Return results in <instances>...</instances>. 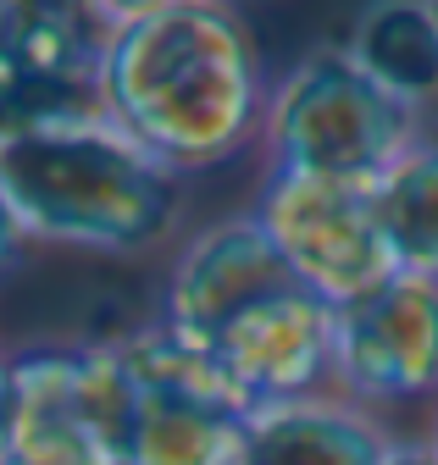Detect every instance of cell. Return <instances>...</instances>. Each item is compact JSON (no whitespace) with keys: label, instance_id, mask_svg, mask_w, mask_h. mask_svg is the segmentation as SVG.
I'll list each match as a JSON object with an SVG mask.
<instances>
[{"label":"cell","instance_id":"6da1fadb","mask_svg":"<svg viewBox=\"0 0 438 465\" xmlns=\"http://www.w3.org/2000/svg\"><path fill=\"white\" fill-rule=\"evenodd\" d=\"M261 50L223 0H150L105 12L100 116L161 166L239 155L261 128Z\"/></svg>","mask_w":438,"mask_h":465},{"label":"cell","instance_id":"7a4b0ae2","mask_svg":"<svg viewBox=\"0 0 438 465\" xmlns=\"http://www.w3.org/2000/svg\"><path fill=\"white\" fill-rule=\"evenodd\" d=\"M0 194L28 239L139 255L173 232L178 172L95 116L78 128L0 139Z\"/></svg>","mask_w":438,"mask_h":465},{"label":"cell","instance_id":"3957f363","mask_svg":"<svg viewBox=\"0 0 438 465\" xmlns=\"http://www.w3.org/2000/svg\"><path fill=\"white\" fill-rule=\"evenodd\" d=\"M266 139L284 178L377 189L416 144V111L372 84L344 50H316L272 94Z\"/></svg>","mask_w":438,"mask_h":465},{"label":"cell","instance_id":"277c9868","mask_svg":"<svg viewBox=\"0 0 438 465\" xmlns=\"http://www.w3.org/2000/svg\"><path fill=\"white\" fill-rule=\"evenodd\" d=\"M134 377V427L123 465H244L255 411L200 343L167 322L117 338Z\"/></svg>","mask_w":438,"mask_h":465},{"label":"cell","instance_id":"5b68a950","mask_svg":"<svg viewBox=\"0 0 438 465\" xmlns=\"http://www.w3.org/2000/svg\"><path fill=\"white\" fill-rule=\"evenodd\" d=\"M105 12L67 0H0V139L100 116Z\"/></svg>","mask_w":438,"mask_h":465},{"label":"cell","instance_id":"8992f818","mask_svg":"<svg viewBox=\"0 0 438 465\" xmlns=\"http://www.w3.org/2000/svg\"><path fill=\"white\" fill-rule=\"evenodd\" d=\"M200 349L223 366V377L244 393L255 416L278 411V404H300L333 382L339 305L316 294L305 277H284L216 322L200 338Z\"/></svg>","mask_w":438,"mask_h":465},{"label":"cell","instance_id":"52a82bcc","mask_svg":"<svg viewBox=\"0 0 438 465\" xmlns=\"http://www.w3.org/2000/svg\"><path fill=\"white\" fill-rule=\"evenodd\" d=\"M284 261L333 305L394 277V250L383 239L377 189L366 183H327V178H272L255 211Z\"/></svg>","mask_w":438,"mask_h":465},{"label":"cell","instance_id":"ba28073f","mask_svg":"<svg viewBox=\"0 0 438 465\" xmlns=\"http://www.w3.org/2000/svg\"><path fill=\"white\" fill-rule=\"evenodd\" d=\"M333 382L355 404H405L438 393V277L394 272L339 305Z\"/></svg>","mask_w":438,"mask_h":465},{"label":"cell","instance_id":"9c48e42d","mask_svg":"<svg viewBox=\"0 0 438 465\" xmlns=\"http://www.w3.org/2000/svg\"><path fill=\"white\" fill-rule=\"evenodd\" d=\"M300 277L284 250L272 244V232L261 216H234L205 227L200 239L184 250L173 288H167V327L184 332L189 343H200L223 316H234L244 300H255L261 288Z\"/></svg>","mask_w":438,"mask_h":465},{"label":"cell","instance_id":"30bf717a","mask_svg":"<svg viewBox=\"0 0 438 465\" xmlns=\"http://www.w3.org/2000/svg\"><path fill=\"white\" fill-rule=\"evenodd\" d=\"M394 438L361 404L300 399L261 411L244 465H389Z\"/></svg>","mask_w":438,"mask_h":465},{"label":"cell","instance_id":"8fae6325","mask_svg":"<svg viewBox=\"0 0 438 465\" xmlns=\"http://www.w3.org/2000/svg\"><path fill=\"white\" fill-rule=\"evenodd\" d=\"M350 62L383 84L411 111L438 94V12L433 0H383L366 6L350 28V45H339Z\"/></svg>","mask_w":438,"mask_h":465},{"label":"cell","instance_id":"7c38bea8","mask_svg":"<svg viewBox=\"0 0 438 465\" xmlns=\"http://www.w3.org/2000/svg\"><path fill=\"white\" fill-rule=\"evenodd\" d=\"M377 216L394 266L411 277H438V139L411 144L377 183Z\"/></svg>","mask_w":438,"mask_h":465},{"label":"cell","instance_id":"4fadbf2b","mask_svg":"<svg viewBox=\"0 0 438 465\" xmlns=\"http://www.w3.org/2000/svg\"><path fill=\"white\" fill-rule=\"evenodd\" d=\"M17 361L12 355H0V454L12 449V438H17Z\"/></svg>","mask_w":438,"mask_h":465},{"label":"cell","instance_id":"5bb4252c","mask_svg":"<svg viewBox=\"0 0 438 465\" xmlns=\"http://www.w3.org/2000/svg\"><path fill=\"white\" fill-rule=\"evenodd\" d=\"M23 222H17V211L6 205V194H0V277L12 272V261H17V250H23Z\"/></svg>","mask_w":438,"mask_h":465},{"label":"cell","instance_id":"9a60e30c","mask_svg":"<svg viewBox=\"0 0 438 465\" xmlns=\"http://www.w3.org/2000/svg\"><path fill=\"white\" fill-rule=\"evenodd\" d=\"M389 465H438V443H433V449H416V443H394Z\"/></svg>","mask_w":438,"mask_h":465},{"label":"cell","instance_id":"2e32d148","mask_svg":"<svg viewBox=\"0 0 438 465\" xmlns=\"http://www.w3.org/2000/svg\"><path fill=\"white\" fill-rule=\"evenodd\" d=\"M433 12H438V0H433Z\"/></svg>","mask_w":438,"mask_h":465}]
</instances>
